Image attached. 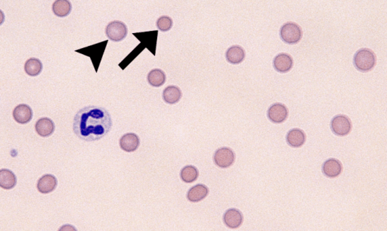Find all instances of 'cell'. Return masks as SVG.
<instances>
[{"mask_svg":"<svg viewBox=\"0 0 387 231\" xmlns=\"http://www.w3.org/2000/svg\"><path fill=\"white\" fill-rule=\"evenodd\" d=\"M157 28L161 32H168L173 27V21L169 16H161L157 20Z\"/></svg>","mask_w":387,"mask_h":231,"instance_id":"cb8c5ba5","label":"cell"},{"mask_svg":"<svg viewBox=\"0 0 387 231\" xmlns=\"http://www.w3.org/2000/svg\"><path fill=\"white\" fill-rule=\"evenodd\" d=\"M353 62L355 67L359 71L367 73L375 67L376 56L372 50L363 48L356 53Z\"/></svg>","mask_w":387,"mask_h":231,"instance_id":"7a4b0ae2","label":"cell"},{"mask_svg":"<svg viewBox=\"0 0 387 231\" xmlns=\"http://www.w3.org/2000/svg\"><path fill=\"white\" fill-rule=\"evenodd\" d=\"M245 51L239 45H233L227 50L226 58L232 64H239L245 58Z\"/></svg>","mask_w":387,"mask_h":231,"instance_id":"ac0fdd59","label":"cell"},{"mask_svg":"<svg viewBox=\"0 0 387 231\" xmlns=\"http://www.w3.org/2000/svg\"><path fill=\"white\" fill-rule=\"evenodd\" d=\"M17 184V178L11 170H0V187L5 190L12 189Z\"/></svg>","mask_w":387,"mask_h":231,"instance_id":"d6986e66","label":"cell"},{"mask_svg":"<svg viewBox=\"0 0 387 231\" xmlns=\"http://www.w3.org/2000/svg\"><path fill=\"white\" fill-rule=\"evenodd\" d=\"M223 222L230 229H237L242 225L243 215L236 209H230L225 213Z\"/></svg>","mask_w":387,"mask_h":231,"instance_id":"8fae6325","label":"cell"},{"mask_svg":"<svg viewBox=\"0 0 387 231\" xmlns=\"http://www.w3.org/2000/svg\"><path fill=\"white\" fill-rule=\"evenodd\" d=\"M54 123L48 117H42L39 119L35 125V129L38 135L42 137H48L54 131Z\"/></svg>","mask_w":387,"mask_h":231,"instance_id":"9a60e30c","label":"cell"},{"mask_svg":"<svg viewBox=\"0 0 387 231\" xmlns=\"http://www.w3.org/2000/svg\"><path fill=\"white\" fill-rule=\"evenodd\" d=\"M72 11L71 2L69 0H55L52 4V11L58 17H65Z\"/></svg>","mask_w":387,"mask_h":231,"instance_id":"ffe728a7","label":"cell"},{"mask_svg":"<svg viewBox=\"0 0 387 231\" xmlns=\"http://www.w3.org/2000/svg\"><path fill=\"white\" fill-rule=\"evenodd\" d=\"M286 139L288 145L294 148H300L305 143L307 136L301 129H293L288 132Z\"/></svg>","mask_w":387,"mask_h":231,"instance_id":"e0dca14e","label":"cell"},{"mask_svg":"<svg viewBox=\"0 0 387 231\" xmlns=\"http://www.w3.org/2000/svg\"><path fill=\"white\" fill-rule=\"evenodd\" d=\"M113 126L112 118L106 109L89 106L81 109L75 115L73 129L79 139L95 142L102 139Z\"/></svg>","mask_w":387,"mask_h":231,"instance_id":"6da1fadb","label":"cell"},{"mask_svg":"<svg viewBox=\"0 0 387 231\" xmlns=\"http://www.w3.org/2000/svg\"><path fill=\"white\" fill-rule=\"evenodd\" d=\"M140 145V139L134 133H127L120 139V146L126 152H134Z\"/></svg>","mask_w":387,"mask_h":231,"instance_id":"ba28073f","label":"cell"},{"mask_svg":"<svg viewBox=\"0 0 387 231\" xmlns=\"http://www.w3.org/2000/svg\"><path fill=\"white\" fill-rule=\"evenodd\" d=\"M331 127L333 133L337 136H344L348 135L352 129V123L345 116H335L331 120Z\"/></svg>","mask_w":387,"mask_h":231,"instance_id":"8992f818","label":"cell"},{"mask_svg":"<svg viewBox=\"0 0 387 231\" xmlns=\"http://www.w3.org/2000/svg\"><path fill=\"white\" fill-rule=\"evenodd\" d=\"M322 171L327 177L336 178L342 173L343 166L337 159H328L322 166Z\"/></svg>","mask_w":387,"mask_h":231,"instance_id":"7c38bea8","label":"cell"},{"mask_svg":"<svg viewBox=\"0 0 387 231\" xmlns=\"http://www.w3.org/2000/svg\"><path fill=\"white\" fill-rule=\"evenodd\" d=\"M105 34L112 42H121L127 36L128 28L123 22L113 20L106 26Z\"/></svg>","mask_w":387,"mask_h":231,"instance_id":"277c9868","label":"cell"},{"mask_svg":"<svg viewBox=\"0 0 387 231\" xmlns=\"http://www.w3.org/2000/svg\"><path fill=\"white\" fill-rule=\"evenodd\" d=\"M294 61L292 57L288 54L282 53L276 56L273 60L274 68L281 73L289 72L292 69Z\"/></svg>","mask_w":387,"mask_h":231,"instance_id":"30bf717a","label":"cell"},{"mask_svg":"<svg viewBox=\"0 0 387 231\" xmlns=\"http://www.w3.org/2000/svg\"><path fill=\"white\" fill-rule=\"evenodd\" d=\"M280 36L284 42L294 45L301 40L303 32L300 26L297 23L288 22L281 28Z\"/></svg>","mask_w":387,"mask_h":231,"instance_id":"3957f363","label":"cell"},{"mask_svg":"<svg viewBox=\"0 0 387 231\" xmlns=\"http://www.w3.org/2000/svg\"><path fill=\"white\" fill-rule=\"evenodd\" d=\"M235 153L231 148H226V147L216 150L213 156V161L217 167L223 169L231 167L235 162Z\"/></svg>","mask_w":387,"mask_h":231,"instance_id":"5b68a950","label":"cell"},{"mask_svg":"<svg viewBox=\"0 0 387 231\" xmlns=\"http://www.w3.org/2000/svg\"><path fill=\"white\" fill-rule=\"evenodd\" d=\"M57 185L58 180L53 175H44L38 180L37 190L42 194H48L55 190Z\"/></svg>","mask_w":387,"mask_h":231,"instance_id":"4fadbf2b","label":"cell"},{"mask_svg":"<svg viewBox=\"0 0 387 231\" xmlns=\"http://www.w3.org/2000/svg\"><path fill=\"white\" fill-rule=\"evenodd\" d=\"M182 97V93L180 88L175 85L167 87L163 92V101L170 105L179 103Z\"/></svg>","mask_w":387,"mask_h":231,"instance_id":"2e32d148","label":"cell"},{"mask_svg":"<svg viewBox=\"0 0 387 231\" xmlns=\"http://www.w3.org/2000/svg\"><path fill=\"white\" fill-rule=\"evenodd\" d=\"M14 120L20 124L29 123L33 117V111L29 106L20 104L14 108L13 111Z\"/></svg>","mask_w":387,"mask_h":231,"instance_id":"9c48e42d","label":"cell"},{"mask_svg":"<svg viewBox=\"0 0 387 231\" xmlns=\"http://www.w3.org/2000/svg\"><path fill=\"white\" fill-rule=\"evenodd\" d=\"M5 14H4V12L2 11V10L0 9V26H1V25H2L4 22H5Z\"/></svg>","mask_w":387,"mask_h":231,"instance_id":"d4e9b609","label":"cell"},{"mask_svg":"<svg viewBox=\"0 0 387 231\" xmlns=\"http://www.w3.org/2000/svg\"><path fill=\"white\" fill-rule=\"evenodd\" d=\"M147 80L151 86L159 88L163 86L166 82V75L163 70L154 69L148 73Z\"/></svg>","mask_w":387,"mask_h":231,"instance_id":"44dd1931","label":"cell"},{"mask_svg":"<svg viewBox=\"0 0 387 231\" xmlns=\"http://www.w3.org/2000/svg\"><path fill=\"white\" fill-rule=\"evenodd\" d=\"M209 194V189L202 184L193 186L187 193V199L191 203H198L205 199Z\"/></svg>","mask_w":387,"mask_h":231,"instance_id":"5bb4252c","label":"cell"},{"mask_svg":"<svg viewBox=\"0 0 387 231\" xmlns=\"http://www.w3.org/2000/svg\"><path fill=\"white\" fill-rule=\"evenodd\" d=\"M199 172L194 166L188 165L183 167L180 172L181 179L185 183H192L198 179Z\"/></svg>","mask_w":387,"mask_h":231,"instance_id":"603a6c76","label":"cell"},{"mask_svg":"<svg viewBox=\"0 0 387 231\" xmlns=\"http://www.w3.org/2000/svg\"><path fill=\"white\" fill-rule=\"evenodd\" d=\"M42 70V63L39 59L30 58L24 64V71L28 76L35 77L39 76Z\"/></svg>","mask_w":387,"mask_h":231,"instance_id":"7402d4cb","label":"cell"},{"mask_svg":"<svg viewBox=\"0 0 387 231\" xmlns=\"http://www.w3.org/2000/svg\"><path fill=\"white\" fill-rule=\"evenodd\" d=\"M267 116L269 120L273 123H283L288 118V110L283 104H275L269 107Z\"/></svg>","mask_w":387,"mask_h":231,"instance_id":"52a82bcc","label":"cell"}]
</instances>
